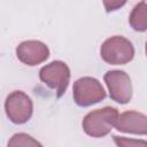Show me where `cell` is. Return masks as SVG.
I'll return each instance as SVG.
<instances>
[{
	"instance_id": "cell-1",
	"label": "cell",
	"mask_w": 147,
	"mask_h": 147,
	"mask_svg": "<svg viewBox=\"0 0 147 147\" xmlns=\"http://www.w3.org/2000/svg\"><path fill=\"white\" fill-rule=\"evenodd\" d=\"M118 117V110L114 107H103L87 113L83 119L84 132L93 138H102L110 133Z\"/></svg>"
},
{
	"instance_id": "cell-2",
	"label": "cell",
	"mask_w": 147,
	"mask_h": 147,
	"mask_svg": "<svg viewBox=\"0 0 147 147\" xmlns=\"http://www.w3.org/2000/svg\"><path fill=\"white\" fill-rule=\"evenodd\" d=\"M100 55L108 64H126L134 57V47L129 39L122 36H113L102 42Z\"/></svg>"
},
{
	"instance_id": "cell-3",
	"label": "cell",
	"mask_w": 147,
	"mask_h": 147,
	"mask_svg": "<svg viewBox=\"0 0 147 147\" xmlns=\"http://www.w3.org/2000/svg\"><path fill=\"white\" fill-rule=\"evenodd\" d=\"M74 101L79 107H88L102 101L107 94L101 83L94 77H82L74 83Z\"/></svg>"
},
{
	"instance_id": "cell-4",
	"label": "cell",
	"mask_w": 147,
	"mask_h": 147,
	"mask_svg": "<svg viewBox=\"0 0 147 147\" xmlns=\"http://www.w3.org/2000/svg\"><path fill=\"white\" fill-rule=\"evenodd\" d=\"M39 78L46 86L55 90L56 98H61L69 85L70 69L63 61H53L40 69Z\"/></svg>"
},
{
	"instance_id": "cell-5",
	"label": "cell",
	"mask_w": 147,
	"mask_h": 147,
	"mask_svg": "<svg viewBox=\"0 0 147 147\" xmlns=\"http://www.w3.org/2000/svg\"><path fill=\"white\" fill-rule=\"evenodd\" d=\"M5 111L7 117L14 124H24L32 116V100L23 91H14L6 98Z\"/></svg>"
},
{
	"instance_id": "cell-6",
	"label": "cell",
	"mask_w": 147,
	"mask_h": 147,
	"mask_svg": "<svg viewBox=\"0 0 147 147\" xmlns=\"http://www.w3.org/2000/svg\"><path fill=\"white\" fill-rule=\"evenodd\" d=\"M109 91V96L117 103L125 105L132 98V83L129 75L123 70H110L103 76Z\"/></svg>"
},
{
	"instance_id": "cell-7",
	"label": "cell",
	"mask_w": 147,
	"mask_h": 147,
	"mask_svg": "<svg viewBox=\"0 0 147 147\" xmlns=\"http://www.w3.org/2000/svg\"><path fill=\"white\" fill-rule=\"evenodd\" d=\"M17 59L30 67L45 62L49 56V48L39 40H25L16 47Z\"/></svg>"
},
{
	"instance_id": "cell-8",
	"label": "cell",
	"mask_w": 147,
	"mask_h": 147,
	"mask_svg": "<svg viewBox=\"0 0 147 147\" xmlns=\"http://www.w3.org/2000/svg\"><path fill=\"white\" fill-rule=\"evenodd\" d=\"M115 127L119 132L146 136L147 117L142 113H139L136 110H127L118 115L115 123Z\"/></svg>"
},
{
	"instance_id": "cell-9",
	"label": "cell",
	"mask_w": 147,
	"mask_h": 147,
	"mask_svg": "<svg viewBox=\"0 0 147 147\" xmlns=\"http://www.w3.org/2000/svg\"><path fill=\"white\" fill-rule=\"evenodd\" d=\"M146 1L142 0L141 2H139L138 5H136L130 14L129 17V22L131 28L134 31H139V32H144L147 29V18H146Z\"/></svg>"
},
{
	"instance_id": "cell-10",
	"label": "cell",
	"mask_w": 147,
	"mask_h": 147,
	"mask_svg": "<svg viewBox=\"0 0 147 147\" xmlns=\"http://www.w3.org/2000/svg\"><path fill=\"white\" fill-rule=\"evenodd\" d=\"M8 146H41V144L26 133H16L8 141Z\"/></svg>"
},
{
	"instance_id": "cell-11",
	"label": "cell",
	"mask_w": 147,
	"mask_h": 147,
	"mask_svg": "<svg viewBox=\"0 0 147 147\" xmlns=\"http://www.w3.org/2000/svg\"><path fill=\"white\" fill-rule=\"evenodd\" d=\"M126 1L127 0H102L107 13H111V11H115V10L122 8L126 3Z\"/></svg>"
},
{
	"instance_id": "cell-12",
	"label": "cell",
	"mask_w": 147,
	"mask_h": 147,
	"mask_svg": "<svg viewBox=\"0 0 147 147\" xmlns=\"http://www.w3.org/2000/svg\"><path fill=\"white\" fill-rule=\"evenodd\" d=\"M115 142L118 145V146H134V145H146L145 141H137V140H127L126 138L124 137H117V136H114L113 137Z\"/></svg>"
}]
</instances>
